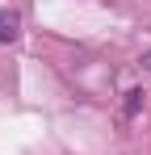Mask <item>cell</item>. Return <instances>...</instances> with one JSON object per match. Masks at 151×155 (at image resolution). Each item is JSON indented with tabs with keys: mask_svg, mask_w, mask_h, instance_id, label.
Here are the masks:
<instances>
[{
	"mask_svg": "<svg viewBox=\"0 0 151 155\" xmlns=\"http://www.w3.org/2000/svg\"><path fill=\"white\" fill-rule=\"evenodd\" d=\"M17 34H21V17L13 8H0V42H17Z\"/></svg>",
	"mask_w": 151,
	"mask_h": 155,
	"instance_id": "cell-1",
	"label": "cell"
},
{
	"mask_svg": "<svg viewBox=\"0 0 151 155\" xmlns=\"http://www.w3.org/2000/svg\"><path fill=\"white\" fill-rule=\"evenodd\" d=\"M139 101H143V92H139V88H134V92H126V113H134Z\"/></svg>",
	"mask_w": 151,
	"mask_h": 155,
	"instance_id": "cell-2",
	"label": "cell"
}]
</instances>
